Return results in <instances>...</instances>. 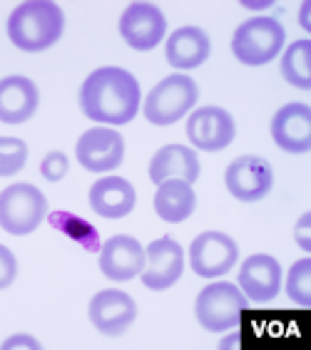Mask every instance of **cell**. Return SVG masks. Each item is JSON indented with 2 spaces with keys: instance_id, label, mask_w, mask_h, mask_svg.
Listing matches in <instances>:
<instances>
[{
  "instance_id": "29",
  "label": "cell",
  "mask_w": 311,
  "mask_h": 350,
  "mask_svg": "<svg viewBox=\"0 0 311 350\" xmlns=\"http://www.w3.org/2000/svg\"><path fill=\"white\" fill-rule=\"evenodd\" d=\"M18 345H27V348H40V343H38V340H33V338H27V336L10 338V340H5V343H3V348H18Z\"/></svg>"
},
{
  "instance_id": "5",
  "label": "cell",
  "mask_w": 311,
  "mask_h": 350,
  "mask_svg": "<svg viewBox=\"0 0 311 350\" xmlns=\"http://www.w3.org/2000/svg\"><path fill=\"white\" fill-rule=\"evenodd\" d=\"M48 216V202L38 187L25 182L0 191V226L13 236L33 234Z\"/></svg>"
},
{
  "instance_id": "8",
  "label": "cell",
  "mask_w": 311,
  "mask_h": 350,
  "mask_svg": "<svg viewBox=\"0 0 311 350\" xmlns=\"http://www.w3.org/2000/svg\"><path fill=\"white\" fill-rule=\"evenodd\" d=\"M239 258V246L222 231H204L190 246V266L197 276H227Z\"/></svg>"
},
{
  "instance_id": "16",
  "label": "cell",
  "mask_w": 311,
  "mask_h": 350,
  "mask_svg": "<svg viewBox=\"0 0 311 350\" xmlns=\"http://www.w3.org/2000/svg\"><path fill=\"white\" fill-rule=\"evenodd\" d=\"M145 269V246L127 234L110 236L100 246V271L112 281H129Z\"/></svg>"
},
{
  "instance_id": "3",
  "label": "cell",
  "mask_w": 311,
  "mask_h": 350,
  "mask_svg": "<svg viewBox=\"0 0 311 350\" xmlns=\"http://www.w3.org/2000/svg\"><path fill=\"white\" fill-rule=\"evenodd\" d=\"M284 40H286L284 25L277 18H266V15L249 18V21H244L234 30L232 53L244 65L259 68V65H266V62H271L282 53Z\"/></svg>"
},
{
  "instance_id": "18",
  "label": "cell",
  "mask_w": 311,
  "mask_h": 350,
  "mask_svg": "<svg viewBox=\"0 0 311 350\" xmlns=\"http://www.w3.org/2000/svg\"><path fill=\"white\" fill-rule=\"evenodd\" d=\"M135 187L122 176H102L90 189V206L102 219H122L135 209Z\"/></svg>"
},
{
  "instance_id": "28",
  "label": "cell",
  "mask_w": 311,
  "mask_h": 350,
  "mask_svg": "<svg viewBox=\"0 0 311 350\" xmlns=\"http://www.w3.org/2000/svg\"><path fill=\"white\" fill-rule=\"evenodd\" d=\"M309 224H311V214H304L301 219L297 221V229H294V234H297V243L301 246V249L309 254L311 251V241H309Z\"/></svg>"
},
{
  "instance_id": "26",
  "label": "cell",
  "mask_w": 311,
  "mask_h": 350,
  "mask_svg": "<svg viewBox=\"0 0 311 350\" xmlns=\"http://www.w3.org/2000/svg\"><path fill=\"white\" fill-rule=\"evenodd\" d=\"M68 169H70V162L62 152H50L40 164V172L48 182H60L62 176L68 174Z\"/></svg>"
},
{
  "instance_id": "20",
  "label": "cell",
  "mask_w": 311,
  "mask_h": 350,
  "mask_svg": "<svg viewBox=\"0 0 311 350\" xmlns=\"http://www.w3.org/2000/svg\"><path fill=\"white\" fill-rule=\"evenodd\" d=\"M149 179L155 184H162L167 179H184L195 184L199 179V159L195 149L184 144H167L152 157L149 162Z\"/></svg>"
},
{
  "instance_id": "14",
  "label": "cell",
  "mask_w": 311,
  "mask_h": 350,
  "mask_svg": "<svg viewBox=\"0 0 311 350\" xmlns=\"http://www.w3.org/2000/svg\"><path fill=\"white\" fill-rule=\"evenodd\" d=\"M239 291L251 304H269L282 291V266L269 254H254L239 269Z\"/></svg>"
},
{
  "instance_id": "22",
  "label": "cell",
  "mask_w": 311,
  "mask_h": 350,
  "mask_svg": "<svg viewBox=\"0 0 311 350\" xmlns=\"http://www.w3.org/2000/svg\"><path fill=\"white\" fill-rule=\"evenodd\" d=\"M282 75L289 85L299 90L311 88V40L301 38L294 40L286 47L284 57H282Z\"/></svg>"
},
{
  "instance_id": "9",
  "label": "cell",
  "mask_w": 311,
  "mask_h": 350,
  "mask_svg": "<svg viewBox=\"0 0 311 350\" xmlns=\"http://www.w3.org/2000/svg\"><path fill=\"white\" fill-rule=\"evenodd\" d=\"M184 271V251L172 236H160L145 249V269L140 273L145 288H172Z\"/></svg>"
},
{
  "instance_id": "10",
  "label": "cell",
  "mask_w": 311,
  "mask_h": 350,
  "mask_svg": "<svg viewBox=\"0 0 311 350\" xmlns=\"http://www.w3.org/2000/svg\"><path fill=\"white\" fill-rule=\"evenodd\" d=\"M75 157L82 169L105 174L120 167L125 159V139L112 127H92L77 139Z\"/></svg>"
},
{
  "instance_id": "2",
  "label": "cell",
  "mask_w": 311,
  "mask_h": 350,
  "mask_svg": "<svg viewBox=\"0 0 311 350\" xmlns=\"http://www.w3.org/2000/svg\"><path fill=\"white\" fill-rule=\"evenodd\" d=\"M65 15L53 0H27L8 18V38L25 53H42L62 38Z\"/></svg>"
},
{
  "instance_id": "25",
  "label": "cell",
  "mask_w": 311,
  "mask_h": 350,
  "mask_svg": "<svg viewBox=\"0 0 311 350\" xmlns=\"http://www.w3.org/2000/svg\"><path fill=\"white\" fill-rule=\"evenodd\" d=\"M27 162V144L18 137H0V176L18 174Z\"/></svg>"
},
{
  "instance_id": "15",
  "label": "cell",
  "mask_w": 311,
  "mask_h": 350,
  "mask_svg": "<svg viewBox=\"0 0 311 350\" xmlns=\"http://www.w3.org/2000/svg\"><path fill=\"white\" fill-rule=\"evenodd\" d=\"M271 137L286 154H306L311 149V107L289 102L271 120Z\"/></svg>"
},
{
  "instance_id": "19",
  "label": "cell",
  "mask_w": 311,
  "mask_h": 350,
  "mask_svg": "<svg viewBox=\"0 0 311 350\" xmlns=\"http://www.w3.org/2000/svg\"><path fill=\"white\" fill-rule=\"evenodd\" d=\"M210 53H212L210 35L204 33L202 27H195V25L175 30L167 38V47H164V57L177 70L199 68L202 62H207Z\"/></svg>"
},
{
  "instance_id": "12",
  "label": "cell",
  "mask_w": 311,
  "mask_h": 350,
  "mask_svg": "<svg viewBox=\"0 0 311 350\" xmlns=\"http://www.w3.org/2000/svg\"><path fill=\"white\" fill-rule=\"evenodd\" d=\"M237 135L234 117L222 107H199L187 117V137L202 152H222Z\"/></svg>"
},
{
  "instance_id": "17",
  "label": "cell",
  "mask_w": 311,
  "mask_h": 350,
  "mask_svg": "<svg viewBox=\"0 0 311 350\" xmlns=\"http://www.w3.org/2000/svg\"><path fill=\"white\" fill-rule=\"evenodd\" d=\"M38 88L30 77L10 75L0 80V122L3 124H23L38 109Z\"/></svg>"
},
{
  "instance_id": "23",
  "label": "cell",
  "mask_w": 311,
  "mask_h": 350,
  "mask_svg": "<svg viewBox=\"0 0 311 350\" xmlns=\"http://www.w3.org/2000/svg\"><path fill=\"white\" fill-rule=\"evenodd\" d=\"M48 221L53 224V229L62 231L65 236H70L73 241H77L82 249L88 251H100V236H97V229L92 224H88L80 216L70 214V211H53L48 216Z\"/></svg>"
},
{
  "instance_id": "24",
  "label": "cell",
  "mask_w": 311,
  "mask_h": 350,
  "mask_svg": "<svg viewBox=\"0 0 311 350\" xmlns=\"http://www.w3.org/2000/svg\"><path fill=\"white\" fill-rule=\"evenodd\" d=\"M286 296L301 308L311 306V261L301 258L289 269L286 276Z\"/></svg>"
},
{
  "instance_id": "13",
  "label": "cell",
  "mask_w": 311,
  "mask_h": 350,
  "mask_svg": "<svg viewBox=\"0 0 311 350\" xmlns=\"http://www.w3.org/2000/svg\"><path fill=\"white\" fill-rule=\"evenodd\" d=\"M88 313L92 325L100 330L102 336L117 338V336H125L129 325L135 323L137 306L132 301V296H127L125 291L105 288L92 296Z\"/></svg>"
},
{
  "instance_id": "27",
  "label": "cell",
  "mask_w": 311,
  "mask_h": 350,
  "mask_svg": "<svg viewBox=\"0 0 311 350\" xmlns=\"http://www.w3.org/2000/svg\"><path fill=\"white\" fill-rule=\"evenodd\" d=\"M18 276V261H15L13 251L0 243V291L8 288Z\"/></svg>"
},
{
  "instance_id": "7",
  "label": "cell",
  "mask_w": 311,
  "mask_h": 350,
  "mask_svg": "<svg viewBox=\"0 0 311 350\" xmlns=\"http://www.w3.org/2000/svg\"><path fill=\"white\" fill-rule=\"evenodd\" d=\"M224 184L237 202L254 204L262 202L274 187V172L271 164L257 154L237 157L224 172Z\"/></svg>"
},
{
  "instance_id": "21",
  "label": "cell",
  "mask_w": 311,
  "mask_h": 350,
  "mask_svg": "<svg viewBox=\"0 0 311 350\" xmlns=\"http://www.w3.org/2000/svg\"><path fill=\"white\" fill-rule=\"evenodd\" d=\"M197 206L195 189L184 179H167V182L157 184L155 194V211L157 216L167 224H182L192 216Z\"/></svg>"
},
{
  "instance_id": "11",
  "label": "cell",
  "mask_w": 311,
  "mask_h": 350,
  "mask_svg": "<svg viewBox=\"0 0 311 350\" xmlns=\"http://www.w3.org/2000/svg\"><path fill=\"white\" fill-rule=\"evenodd\" d=\"M120 35L132 50H152L167 35V18L152 3H132L120 18Z\"/></svg>"
},
{
  "instance_id": "1",
  "label": "cell",
  "mask_w": 311,
  "mask_h": 350,
  "mask_svg": "<svg viewBox=\"0 0 311 350\" xmlns=\"http://www.w3.org/2000/svg\"><path fill=\"white\" fill-rule=\"evenodd\" d=\"M140 82L122 68H97L80 88V109L102 124H127L140 112Z\"/></svg>"
},
{
  "instance_id": "6",
  "label": "cell",
  "mask_w": 311,
  "mask_h": 350,
  "mask_svg": "<svg viewBox=\"0 0 311 350\" xmlns=\"http://www.w3.org/2000/svg\"><path fill=\"white\" fill-rule=\"evenodd\" d=\"M197 97H199V92H197V85L192 77L169 75L162 82H157L145 97V117L157 127L175 124L182 117H187V112L195 107Z\"/></svg>"
},
{
  "instance_id": "4",
  "label": "cell",
  "mask_w": 311,
  "mask_h": 350,
  "mask_svg": "<svg viewBox=\"0 0 311 350\" xmlns=\"http://www.w3.org/2000/svg\"><path fill=\"white\" fill-rule=\"evenodd\" d=\"M244 308H247V296L239 291V286L227 281L204 286L195 304L197 321L210 333H227L237 328Z\"/></svg>"
}]
</instances>
